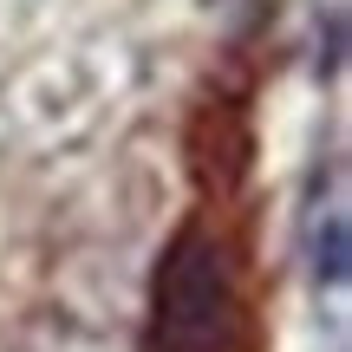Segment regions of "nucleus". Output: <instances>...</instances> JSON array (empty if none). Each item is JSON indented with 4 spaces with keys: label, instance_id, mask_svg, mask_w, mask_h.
<instances>
[{
    "label": "nucleus",
    "instance_id": "nucleus-1",
    "mask_svg": "<svg viewBox=\"0 0 352 352\" xmlns=\"http://www.w3.org/2000/svg\"><path fill=\"white\" fill-rule=\"evenodd\" d=\"M254 78L215 72L183 124L189 209L157 248L144 352H261L254 294Z\"/></svg>",
    "mask_w": 352,
    "mask_h": 352
}]
</instances>
